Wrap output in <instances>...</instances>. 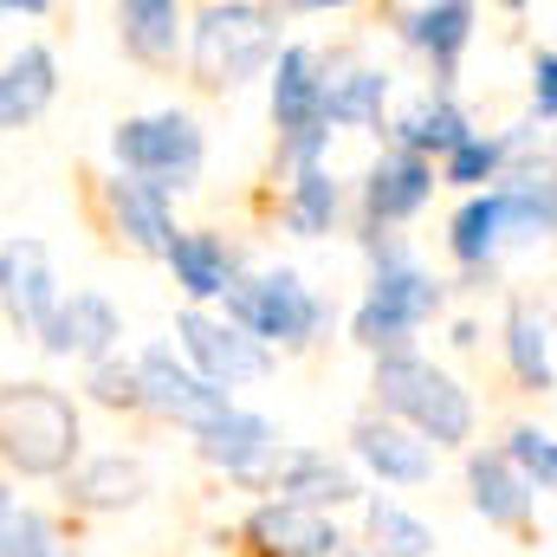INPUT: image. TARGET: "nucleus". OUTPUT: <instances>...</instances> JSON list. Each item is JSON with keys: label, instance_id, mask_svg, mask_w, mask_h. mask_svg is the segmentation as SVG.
Wrapping results in <instances>:
<instances>
[{"label": "nucleus", "instance_id": "nucleus-12", "mask_svg": "<svg viewBox=\"0 0 557 557\" xmlns=\"http://www.w3.org/2000/svg\"><path fill=\"white\" fill-rule=\"evenodd\" d=\"M117 337H124V318H117V305H111L104 292H72V298H59L52 324L39 331L46 357H78V363H91V370L117 357Z\"/></svg>", "mask_w": 557, "mask_h": 557}, {"label": "nucleus", "instance_id": "nucleus-22", "mask_svg": "<svg viewBox=\"0 0 557 557\" xmlns=\"http://www.w3.org/2000/svg\"><path fill=\"white\" fill-rule=\"evenodd\" d=\"M389 137H396V149H409V156H428V162L441 156V162H447L460 143L473 137V124H467V111L454 104V91L441 85V91L416 98V104L389 124Z\"/></svg>", "mask_w": 557, "mask_h": 557}, {"label": "nucleus", "instance_id": "nucleus-37", "mask_svg": "<svg viewBox=\"0 0 557 557\" xmlns=\"http://www.w3.org/2000/svg\"><path fill=\"white\" fill-rule=\"evenodd\" d=\"M552 175H557V137H552Z\"/></svg>", "mask_w": 557, "mask_h": 557}, {"label": "nucleus", "instance_id": "nucleus-9", "mask_svg": "<svg viewBox=\"0 0 557 557\" xmlns=\"http://www.w3.org/2000/svg\"><path fill=\"white\" fill-rule=\"evenodd\" d=\"M137 383H143V409L162 421H182L188 434H201L208 421H221L234 409V396H221L214 383H201L169 344H149L137 357Z\"/></svg>", "mask_w": 557, "mask_h": 557}, {"label": "nucleus", "instance_id": "nucleus-35", "mask_svg": "<svg viewBox=\"0 0 557 557\" xmlns=\"http://www.w3.org/2000/svg\"><path fill=\"white\" fill-rule=\"evenodd\" d=\"M7 13H13V0H0V20H7Z\"/></svg>", "mask_w": 557, "mask_h": 557}, {"label": "nucleus", "instance_id": "nucleus-15", "mask_svg": "<svg viewBox=\"0 0 557 557\" xmlns=\"http://www.w3.org/2000/svg\"><path fill=\"white\" fill-rule=\"evenodd\" d=\"M247 545L260 557H337V525L324 512H305V506H285V499H267L247 512Z\"/></svg>", "mask_w": 557, "mask_h": 557}, {"label": "nucleus", "instance_id": "nucleus-16", "mask_svg": "<svg viewBox=\"0 0 557 557\" xmlns=\"http://www.w3.org/2000/svg\"><path fill=\"white\" fill-rule=\"evenodd\" d=\"M273 493L285 506L324 512V506L357 499L363 486H357V473H350L344 460H331V454H318V447H292V454H278V467H273Z\"/></svg>", "mask_w": 557, "mask_h": 557}, {"label": "nucleus", "instance_id": "nucleus-10", "mask_svg": "<svg viewBox=\"0 0 557 557\" xmlns=\"http://www.w3.org/2000/svg\"><path fill=\"white\" fill-rule=\"evenodd\" d=\"M59 273H52V253H46V240H7L0 247V311H7V324L13 331H26V337H39L46 324H52V311H59Z\"/></svg>", "mask_w": 557, "mask_h": 557}, {"label": "nucleus", "instance_id": "nucleus-18", "mask_svg": "<svg viewBox=\"0 0 557 557\" xmlns=\"http://www.w3.org/2000/svg\"><path fill=\"white\" fill-rule=\"evenodd\" d=\"M467 486H473V512H480L486 525L519 532V525L532 519V486H525V473L506 460V447H473V454H467Z\"/></svg>", "mask_w": 557, "mask_h": 557}, {"label": "nucleus", "instance_id": "nucleus-32", "mask_svg": "<svg viewBox=\"0 0 557 557\" xmlns=\"http://www.w3.org/2000/svg\"><path fill=\"white\" fill-rule=\"evenodd\" d=\"M506 460L525 473V486L532 493H557V434H545V428H512L506 434Z\"/></svg>", "mask_w": 557, "mask_h": 557}, {"label": "nucleus", "instance_id": "nucleus-27", "mask_svg": "<svg viewBox=\"0 0 557 557\" xmlns=\"http://www.w3.org/2000/svg\"><path fill=\"white\" fill-rule=\"evenodd\" d=\"M337 214H344V188H337V175H331L324 162L298 169L292 188H285V227H292L298 240H324V234L337 227Z\"/></svg>", "mask_w": 557, "mask_h": 557}, {"label": "nucleus", "instance_id": "nucleus-6", "mask_svg": "<svg viewBox=\"0 0 557 557\" xmlns=\"http://www.w3.org/2000/svg\"><path fill=\"white\" fill-rule=\"evenodd\" d=\"M267 85H273L278 156H285L292 169L324 162V143H331V111H324V59H318L311 46H278Z\"/></svg>", "mask_w": 557, "mask_h": 557}, {"label": "nucleus", "instance_id": "nucleus-5", "mask_svg": "<svg viewBox=\"0 0 557 557\" xmlns=\"http://www.w3.org/2000/svg\"><path fill=\"white\" fill-rule=\"evenodd\" d=\"M441 298H447V285L428 273V267H416V260L383 267V273H370L363 305L350 311V337H357L370 357H396L421 324L441 311Z\"/></svg>", "mask_w": 557, "mask_h": 557}, {"label": "nucleus", "instance_id": "nucleus-19", "mask_svg": "<svg viewBox=\"0 0 557 557\" xmlns=\"http://www.w3.org/2000/svg\"><path fill=\"white\" fill-rule=\"evenodd\" d=\"M59 98V59L52 46H20L0 65V131H26L33 117H46V104Z\"/></svg>", "mask_w": 557, "mask_h": 557}, {"label": "nucleus", "instance_id": "nucleus-24", "mask_svg": "<svg viewBox=\"0 0 557 557\" xmlns=\"http://www.w3.org/2000/svg\"><path fill=\"white\" fill-rule=\"evenodd\" d=\"M383 104H389V72L376 65H337L324 72V111L344 131H383Z\"/></svg>", "mask_w": 557, "mask_h": 557}, {"label": "nucleus", "instance_id": "nucleus-11", "mask_svg": "<svg viewBox=\"0 0 557 557\" xmlns=\"http://www.w3.org/2000/svg\"><path fill=\"white\" fill-rule=\"evenodd\" d=\"M195 447H201V460L208 467H221L227 480H273L278 467V428L267 416H253V409H227L221 421H208L201 434H195Z\"/></svg>", "mask_w": 557, "mask_h": 557}, {"label": "nucleus", "instance_id": "nucleus-26", "mask_svg": "<svg viewBox=\"0 0 557 557\" xmlns=\"http://www.w3.org/2000/svg\"><path fill=\"white\" fill-rule=\"evenodd\" d=\"M117 33H124V52L143 65H169L182 52V7L175 0H124L117 7Z\"/></svg>", "mask_w": 557, "mask_h": 557}, {"label": "nucleus", "instance_id": "nucleus-30", "mask_svg": "<svg viewBox=\"0 0 557 557\" xmlns=\"http://www.w3.org/2000/svg\"><path fill=\"white\" fill-rule=\"evenodd\" d=\"M363 525H370V539H376V557H428L434 552L428 519H416V512L396 506V499H370V506H363Z\"/></svg>", "mask_w": 557, "mask_h": 557}, {"label": "nucleus", "instance_id": "nucleus-8", "mask_svg": "<svg viewBox=\"0 0 557 557\" xmlns=\"http://www.w3.org/2000/svg\"><path fill=\"white\" fill-rule=\"evenodd\" d=\"M175 337H182V363H188L201 383H214L221 396H234L240 383H260V376L273 370V350H267V344H253L240 324H227V318H214V311H201V305H188V311L175 318Z\"/></svg>", "mask_w": 557, "mask_h": 557}, {"label": "nucleus", "instance_id": "nucleus-14", "mask_svg": "<svg viewBox=\"0 0 557 557\" xmlns=\"http://www.w3.org/2000/svg\"><path fill=\"white\" fill-rule=\"evenodd\" d=\"M350 454H357L376 480H389V486H421V480H434V447L421 441L416 428H403V421H389V416H357L350 421Z\"/></svg>", "mask_w": 557, "mask_h": 557}, {"label": "nucleus", "instance_id": "nucleus-4", "mask_svg": "<svg viewBox=\"0 0 557 557\" xmlns=\"http://www.w3.org/2000/svg\"><path fill=\"white\" fill-rule=\"evenodd\" d=\"M188 52H195L201 85H227V91H234V85L273 72L278 13L273 7H247V0H234V7H201V13H195V39H188Z\"/></svg>", "mask_w": 557, "mask_h": 557}, {"label": "nucleus", "instance_id": "nucleus-20", "mask_svg": "<svg viewBox=\"0 0 557 557\" xmlns=\"http://www.w3.org/2000/svg\"><path fill=\"white\" fill-rule=\"evenodd\" d=\"M169 273H175V285L188 292V305L208 311V298H227V292H234V278H240V253H234L221 234L195 227V234H175V247H169Z\"/></svg>", "mask_w": 557, "mask_h": 557}, {"label": "nucleus", "instance_id": "nucleus-33", "mask_svg": "<svg viewBox=\"0 0 557 557\" xmlns=\"http://www.w3.org/2000/svg\"><path fill=\"white\" fill-rule=\"evenodd\" d=\"M85 389H91V403H104V409H143V383H137V363H98L91 376H85Z\"/></svg>", "mask_w": 557, "mask_h": 557}, {"label": "nucleus", "instance_id": "nucleus-28", "mask_svg": "<svg viewBox=\"0 0 557 557\" xmlns=\"http://www.w3.org/2000/svg\"><path fill=\"white\" fill-rule=\"evenodd\" d=\"M506 370L525 383V389H552L557 370H552V331L532 305H506Z\"/></svg>", "mask_w": 557, "mask_h": 557}, {"label": "nucleus", "instance_id": "nucleus-36", "mask_svg": "<svg viewBox=\"0 0 557 557\" xmlns=\"http://www.w3.org/2000/svg\"><path fill=\"white\" fill-rule=\"evenodd\" d=\"M0 506H13V493H7V486H0Z\"/></svg>", "mask_w": 557, "mask_h": 557}, {"label": "nucleus", "instance_id": "nucleus-2", "mask_svg": "<svg viewBox=\"0 0 557 557\" xmlns=\"http://www.w3.org/2000/svg\"><path fill=\"white\" fill-rule=\"evenodd\" d=\"M0 460L26 480H65L78 460V409L52 383L0 389Z\"/></svg>", "mask_w": 557, "mask_h": 557}, {"label": "nucleus", "instance_id": "nucleus-13", "mask_svg": "<svg viewBox=\"0 0 557 557\" xmlns=\"http://www.w3.org/2000/svg\"><path fill=\"white\" fill-rule=\"evenodd\" d=\"M434 201V162L409 156V149H383L363 175V221L370 227H396L416 221L421 208Z\"/></svg>", "mask_w": 557, "mask_h": 557}, {"label": "nucleus", "instance_id": "nucleus-29", "mask_svg": "<svg viewBox=\"0 0 557 557\" xmlns=\"http://www.w3.org/2000/svg\"><path fill=\"white\" fill-rule=\"evenodd\" d=\"M525 149V131H512V137H473L460 143L447 162H441V182H454V188H473V195H486V182L499 188L506 175H512V156Z\"/></svg>", "mask_w": 557, "mask_h": 557}, {"label": "nucleus", "instance_id": "nucleus-23", "mask_svg": "<svg viewBox=\"0 0 557 557\" xmlns=\"http://www.w3.org/2000/svg\"><path fill=\"white\" fill-rule=\"evenodd\" d=\"M473 20H480V13H473L467 0L416 7V13L403 20V39L416 46V52L428 59V65H434V72H441V78H447V72H454V59H460V52L473 46Z\"/></svg>", "mask_w": 557, "mask_h": 557}, {"label": "nucleus", "instance_id": "nucleus-17", "mask_svg": "<svg viewBox=\"0 0 557 557\" xmlns=\"http://www.w3.org/2000/svg\"><path fill=\"white\" fill-rule=\"evenodd\" d=\"M111 221H117V234L137 247V253H156V260H169V247H175V208H169V188H156V182H137V175H117L111 182Z\"/></svg>", "mask_w": 557, "mask_h": 557}, {"label": "nucleus", "instance_id": "nucleus-31", "mask_svg": "<svg viewBox=\"0 0 557 557\" xmlns=\"http://www.w3.org/2000/svg\"><path fill=\"white\" fill-rule=\"evenodd\" d=\"M0 557H65L59 525L39 506H0Z\"/></svg>", "mask_w": 557, "mask_h": 557}, {"label": "nucleus", "instance_id": "nucleus-25", "mask_svg": "<svg viewBox=\"0 0 557 557\" xmlns=\"http://www.w3.org/2000/svg\"><path fill=\"white\" fill-rule=\"evenodd\" d=\"M65 499L85 506V512H111V506H137L143 499V460L131 454H98V460H78L65 473Z\"/></svg>", "mask_w": 557, "mask_h": 557}, {"label": "nucleus", "instance_id": "nucleus-1", "mask_svg": "<svg viewBox=\"0 0 557 557\" xmlns=\"http://www.w3.org/2000/svg\"><path fill=\"white\" fill-rule=\"evenodd\" d=\"M370 389H376L383 416L403 421V428H416L434 454H441V447H467V441H473V396H467L447 370H434L428 357H416V350L376 357Z\"/></svg>", "mask_w": 557, "mask_h": 557}, {"label": "nucleus", "instance_id": "nucleus-34", "mask_svg": "<svg viewBox=\"0 0 557 557\" xmlns=\"http://www.w3.org/2000/svg\"><path fill=\"white\" fill-rule=\"evenodd\" d=\"M532 111L539 117H557V52H539L532 59Z\"/></svg>", "mask_w": 557, "mask_h": 557}, {"label": "nucleus", "instance_id": "nucleus-21", "mask_svg": "<svg viewBox=\"0 0 557 557\" xmlns=\"http://www.w3.org/2000/svg\"><path fill=\"white\" fill-rule=\"evenodd\" d=\"M512 247V221H506V195L486 188V195H467L447 221V253L467 267V273H486L499 253Z\"/></svg>", "mask_w": 557, "mask_h": 557}, {"label": "nucleus", "instance_id": "nucleus-7", "mask_svg": "<svg viewBox=\"0 0 557 557\" xmlns=\"http://www.w3.org/2000/svg\"><path fill=\"white\" fill-rule=\"evenodd\" d=\"M111 156L124 162V175L156 182V188H188L201 175L208 137L188 111H149V117H124L111 131Z\"/></svg>", "mask_w": 557, "mask_h": 557}, {"label": "nucleus", "instance_id": "nucleus-3", "mask_svg": "<svg viewBox=\"0 0 557 557\" xmlns=\"http://www.w3.org/2000/svg\"><path fill=\"white\" fill-rule=\"evenodd\" d=\"M227 324H240L253 344L267 350H311L324 331H331V305L292 273V267H273V273H240L234 292H227Z\"/></svg>", "mask_w": 557, "mask_h": 557}]
</instances>
